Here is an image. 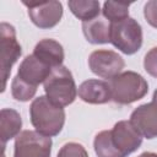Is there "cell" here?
I'll list each match as a JSON object with an SVG mask.
<instances>
[{"instance_id":"4","label":"cell","mask_w":157,"mask_h":157,"mask_svg":"<svg viewBox=\"0 0 157 157\" xmlns=\"http://www.w3.org/2000/svg\"><path fill=\"white\" fill-rule=\"evenodd\" d=\"M110 43L126 55H132L142 45V28L131 17L110 23Z\"/></svg>"},{"instance_id":"8","label":"cell","mask_w":157,"mask_h":157,"mask_svg":"<svg viewBox=\"0 0 157 157\" xmlns=\"http://www.w3.org/2000/svg\"><path fill=\"white\" fill-rule=\"evenodd\" d=\"M23 5L28 9V16L33 25L42 29H49L55 27L63 17V5L60 1H45V2H26Z\"/></svg>"},{"instance_id":"18","label":"cell","mask_w":157,"mask_h":157,"mask_svg":"<svg viewBox=\"0 0 157 157\" xmlns=\"http://www.w3.org/2000/svg\"><path fill=\"white\" fill-rule=\"evenodd\" d=\"M130 2H117V1H105L103 4L102 13L105 20L110 23L123 21L129 17Z\"/></svg>"},{"instance_id":"23","label":"cell","mask_w":157,"mask_h":157,"mask_svg":"<svg viewBox=\"0 0 157 157\" xmlns=\"http://www.w3.org/2000/svg\"><path fill=\"white\" fill-rule=\"evenodd\" d=\"M139 157H157V155L153 153V152H144V153H141Z\"/></svg>"},{"instance_id":"22","label":"cell","mask_w":157,"mask_h":157,"mask_svg":"<svg viewBox=\"0 0 157 157\" xmlns=\"http://www.w3.org/2000/svg\"><path fill=\"white\" fill-rule=\"evenodd\" d=\"M144 16L148 25L157 28V0H150L145 4Z\"/></svg>"},{"instance_id":"13","label":"cell","mask_w":157,"mask_h":157,"mask_svg":"<svg viewBox=\"0 0 157 157\" xmlns=\"http://www.w3.org/2000/svg\"><path fill=\"white\" fill-rule=\"evenodd\" d=\"M33 55L52 69L61 66L65 58L63 45L50 38L39 40L33 49Z\"/></svg>"},{"instance_id":"3","label":"cell","mask_w":157,"mask_h":157,"mask_svg":"<svg viewBox=\"0 0 157 157\" xmlns=\"http://www.w3.org/2000/svg\"><path fill=\"white\" fill-rule=\"evenodd\" d=\"M112 101L118 104H131L144 98L148 92V83L135 71H124L109 82Z\"/></svg>"},{"instance_id":"15","label":"cell","mask_w":157,"mask_h":157,"mask_svg":"<svg viewBox=\"0 0 157 157\" xmlns=\"http://www.w3.org/2000/svg\"><path fill=\"white\" fill-rule=\"evenodd\" d=\"M82 32L85 38L92 44L110 43V22L104 17L82 22Z\"/></svg>"},{"instance_id":"5","label":"cell","mask_w":157,"mask_h":157,"mask_svg":"<svg viewBox=\"0 0 157 157\" xmlns=\"http://www.w3.org/2000/svg\"><path fill=\"white\" fill-rule=\"evenodd\" d=\"M0 45H1V77H2V88L5 91L7 78L11 72V67L18 60L22 54V49L16 38L15 27L10 23L2 22L0 25Z\"/></svg>"},{"instance_id":"7","label":"cell","mask_w":157,"mask_h":157,"mask_svg":"<svg viewBox=\"0 0 157 157\" xmlns=\"http://www.w3.org/2000/svg\"><path fill=\"white\" fill-rule=\"evenodd\" d=\"M88 66L94 75L102 78L112 80L121 72L125 66V61L118 53L113 50L98 49L90 54Z\"/></svg>"},{"instance_id":"19","label":"cell","mask_w":157,"mask_h":157,"mask_svg":"<svg viewBox=\"0 0 157 157\" xmlns=\"http://www.w3.org/2000/svg\"><path fill=\"white\" fill-rule=\"evenodd\" d=\"M37 92V87H33L25 81H22L17 75L13 77L11 82V94L16 101L27 102L34 97Z\"/></svg>"},{"instance_id":"9","label":"cell","mask_w":157,"mask_h":157,"mask_svg":"<svg viewBox=\"0 0 157 157\" xmlns=\"http://www.w3.org/2000/svg\"><path fill=\"white\" fill-rule=\"evenodd\" d=\"M110 135L115 147L124 157L135 152L141 146L144 139L130 120L118 121L110 130Z\"/></svg>"},{"instance_id":"1","label":"cell","mask_w":157,"mask_h":157,"mask_svg":"<svg viewBox=\"0 0 157 157\" xmlns=\"http://www.w3.org/2000/svg\"><path fill=\"white\" fill-rule=\"evenodd\" d=\"M29 118L33 128L39 134L52 137L56 136L65 124V110L49 101L47 96L34 98L29 107Z\"/></svg>"},{"instance_id":"11","label":"cell","mask_w":157,"mask_h":157,"mask_svg":"<svg viewBox=\"0 0 157 157\" xmlns=\"http://www.w3.org/2000/svg\"><path fill=\"white\" fill-rule=\"evenodd\" d=\"M52 70H53L52 67L47 66L44 63L37 59L33 54H31V55H27L21 61L18 66L17 76L26 83L33 87H38L39 83H44V81L50 75Z\"/></svg>"},{"instance_id":"14","label":"cell","mask_w":157,"mask_h":157,"mask_svg":"<svg viewBox=\"0 0 157 157\" xmlns=\"http://www.w3.org/2000/svg\"><path fill=\"white\" fill-rule=\"evenodd\" d=\"M22 119L17 110L12 108H2L0 112V140L2 147L6 142L21 132Z\"/></svg>"},{"instance_id":"16","label":"cell","mask_w":157,"mask_h":157,"mask_svg":"<svg viewBox=\"0 0 157 157\" xmlns=\"http://www.w3.org/2000/svg\"><path fill=\"white\" fill-rule=\"evenodd\" d=\"M67 6L72 15L82 22L97 18L101 12V4L96 0H70Z\"/></svg>"},{"instance_id":"21","label":"cell","mask_w":157,"mask_h":157,"mask_svg":"<svg viewBox=\"0 0 157 157\" xmlns=\"http://www.w3.org/2000/svg\"><path fill=\"white\" fill-rule=\"evenodd\" d=\"M144 67L148 75L157 78V47L151 48L144 59Z\"/></svg>"},{"instance_id":"20","label":"cell","mask_w":157,"mask_h":157,"mask_svg":"<svg viewBox=\"0 0 157 157\" xmlns=\"http://www.w3.org/2000/svg\"><path fill=\"white\" fill-rule=\"evenodd\" d=\"M56 157H88V153L81 144L67 142L59 150Z\"/></svg>"},{"instance_id":"6","label":"cell","mask_w":157,"mask_h":157,"mask_svg":"<svg viewBox=\"0 0 157 157\" xmlns=\"http://www.w3.org/2000/svg\"><path fill=\"white\" fill-rule=\"evenodd\" d=\"M52 139L33 130H23L15 139L13 157H50Z\"/></svg>"},{"instance_id":"17","label":"cell","mask_w":157,"mask_h":157,"mask_svg":"<svg viewBox=\"0 0 157 157\" xmlns=\"http://www.w3.org/2000/svg\"><path fill=\"white\" fill-rule=\"evenodd\" d=\"M93 147L98 157H124L115 147L112 140L110 130H103L98 132L94 137Z\"/></svg>"},{"instance_id":"12","label":"cell","mask_w":157,"mask_h":157,"mask_svg":"<svg viewBox=\"0 0 157 157\" xmlns=\"http://www.w3.org/2000/svg\"><path fill=\"white\" fill-rule=\"evenodd\" d=\"M78 97L90 104H104L112 99L110 86L102 80H86L78 86Z\"/></svg>"},{"instance_id":"2","label":"cell","mask_w":157,"mask_h":157,"mask_svg":"<svg viewBox=\"0 0 157 157\" xmlns=\"http://www.w3.org/2000/svg\"><path fill=\"white\" fill-rule=\"evenodd\" d=\"M44 92L49 101L59 107L71 104L77 96V87L71 71L64 65L54 67L44 81Z\"/></svg>"},{"instance_id":"24","label":"cell","mask_w":157,"mask_h":157,"mask_svg":"<svg viewBox=\"0 0 157 157\" xmlns=\"http://www.w3.org/2000/svg\"><path fill=\"white\" fill-rule=\"evenodd\" d=\"M152 101L157 102V88H156V90H155V92H153V97H152Z\"/></svg>"},{"instance_id":"10","label":"cell","mask_w":157,"mask_h":157,"mask_svg":"<svg viewBox=\"0 0 157 157\" xmlns=\"http://www.w3.org/2000/svg\"><path fill=\"white\" fill-rule=\"evenodd\" d=\"M130 121L144 137H157V102L151 101L135 108L130 115Z\"/></svg>"}]
</instances>
